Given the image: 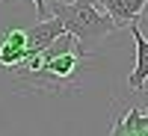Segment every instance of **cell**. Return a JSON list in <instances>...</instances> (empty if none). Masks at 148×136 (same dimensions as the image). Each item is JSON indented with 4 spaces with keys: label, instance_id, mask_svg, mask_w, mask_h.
Segmentation results:
<instances>
[{
    "label": "cell",
    "instance_id": "cell-1",
    "mask_svg": "<svg viewBox=\"0 0 148 136\" xmlns=\"http://www.w3.org/2000/svg\"><path fill=\"white\" fill-rule=\"evenodd\" d=\"M92 59L77 36L62 33L42 53L24 56L18 65L6 68L12 74V86L18 92H42V95H74L80 92V71Z\"/></svg>",
    "mask_w": 148,
    "mask_h": 136
},
{
    "label": "cell",
    "instance_id": "cell-4",
    "mask_svg": "<svg viewBox=\"0 0 148 136\" xmlns=\"http://www.w3.org/2000/svg\"><path fill=\"white\" fill-rule=\"evenodd\" d=\"M27 56V27L0 30V65L12 68Z\"/></svg>",
    "mask_w": 148,
    "mask_h": 136
},
{
    "label": "cell",
    "instance_id": "cell-3",
    "mask_svg": "<svg viewBox=\"0 0 148 136\" xmlns=\"http://www.w3.org/2000/svg\"><path fill=\"white\" fill-rule=\"evenodd\" d=\"M62 33H65V27H62V21L56 15L53 18H39L33 27H27V56L30 53H42L45 47H51Z\"/></svg>",
    "mask_w": 148,
    "mask_h": 136
},
{
    "label": "cell",
    "instance_id": "cell-6",
    "mask_svg": "<svg viewBox=\"0 0 148 136\" xmlns=\"http://www.w3.org/2000/svg\"><path fill=\"white\" fill-rule=\"evenodd\" d=\"M101 6H104L107 15L116 21V27L125 30V27H130L133 21L142 18L148 0H101Z\"/></svg>",
    "mask_w": 148,
    "mask_h": 136
},
{
    "label": "cell",
    "instance_id": "cell-7",
    "mask_svg": "<svg viewBox=\"0 0 148 136\" xmlns=\"http://www.w3.org/2000/svg\"><path fill=\"white\" fill-rule=\"evenodd\" d=\"M36 3V12H39V18H47V6H45V0H33Z\"/></svg>",
    "mask_w": 148,
    "mask_h": 136
},
{
    "label": "cell",
    "instance_id": "cell-5",
    "mask_svg": "<svg viewBox=\"0 0 148 136\" xmlns=\"http://www.w3.org/2000/svg\"><path fill=\"white\" fill-rule=\"evenodd\" d=\"M127 30H130V36H133V42H136V65H133L130 77H127V86H130L136 95H142V92H145V80H148V39L142 36L139 21H133Z\"/></svg>",
    "mask_w": 148,
    "mask_h": 136
},
{
    "label": "cell",
    "instance_id": "cell-2",
    "mask_svg": "<svg viewBox=\"0 0 148 136\" xmlns=\"http://www.w3.org/2000/svg\"><path fill=\"white\" fill-rule=\"evenodd\" d=\"M51 12L62 21L65 33L77 36V39L89 47V44H98L101 39H107L110 33H116V21L101 12L95 6V0H74V3H56L51 6Z\"/></svg>",
    "mask_w": 148,
    "mask_h": 136
}]
</instances>
